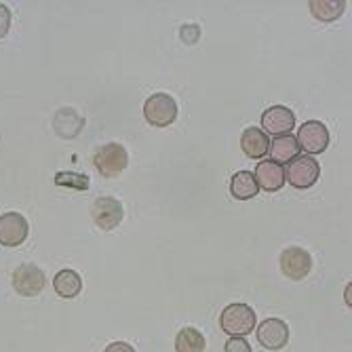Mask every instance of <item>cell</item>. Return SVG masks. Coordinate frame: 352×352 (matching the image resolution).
Here are the masks:
<instances>
[{
  "label": "cell",
  "mask_w": 352,
  "mask_h": 352,
  "mask_svg": "<svg viewBox=\"0 0 352 352\" xmlns=\"http://www.w3.org/2000/svg\"><path fill=\"white\" fill-rule=\"evenodd\" d=\"M258 318H255V310L247 304H230L221 310L219 316V327L223 333L232 338H245L251 331H255Z\"/></svg>",
  "instance_id": "cell-1"
},
{
  "label": "cell",
  "mask_w": 352,
  "mask_h": 352,
  "mask_svg": "<svg viewBox=\"0 0 352 352\" xmlns=\"http://www.w3.org/2000/svg\"><path fill=\"white\" fill-rule=\"evenodd\" d=\"M93 163H95V169L104 177H116L126 169V165H129V154H126L124 146L110 142L98 148V152L93 156Z\"/></svg>",
  "instance_id": "cell-2"
},
{
  "label": "cell",
  "mask_w": 352,
  "mask_h": 352,
  "mask_svg": "<svg viewBox=\"0 0 352 352\" xmlns=\"http://www.w3.org/2000/svg\"><path fill=\"white\" fill-rule=\"evenodd\" d=\"M321 175V165L312 156H296L292 163H287L285 169V182H289L298 190H306L314 186Z\"/></svg>",
  "instance_id": "cell-3"
},
{
  "label": "cell",
  "mask_w": 352,
  "mask_h": 352,
  "mask_svg": "<svg viewBox=\"0 0 352 352\" xmlns=\"http://www.w3.org/2000/svg\"><path fill=\"white\" fill-rule=\"evenodd\" d=\"M144 116L154 126H169L177 118V104L167 93H154L144 104Z\"/></svg>",
  "instance_id": "cell-4"
},
{
  "label": "cell",
  "mask_w": 352,
  "mask_h": 352,
  "mask_svg": "<svg viewBox=\"0 0 352 352\" xmlns=\"http://www.w3.org/2000/svg\"><path fill=\"white\" fill-rule=\"evenodd\" d=\"M296 140L306 154H323L329 146V131L321 120H308L300 126Z\"/></svg>",
  "instance_id": "cell-5"
},
{
  "label": "cell",
  "mask_w": 352,
  "mask_h": 352,
  "mask_svg": "<svg viewBox=\"0 0 352 352\" xmlns=\"http://www.w3.org/2000/svg\"><path fill=\"white\" fill-rule=\"evenodd\" d=\"M45 272L36 264H23L13 272V289L23 298H34L45 289Z\"/></svg>",
  "instance_id": "cell-6"
},
{
  "label": "cell",
  "mask_w": 352,
  "mask_h": 352,
  "mask_svg": "<svg viewBox=\"0 0 352 352\" xmlns=\"http://www.w3.org/2000/svg\"><path fill=\"white\" fill-rule=\"evenodd\" d=\"M280 270L287 278L302 280L312 270V258L310 253L302 247H287L280 253Z\"/></svg>",
  "instance_id": "cell-7"
},
{
  "label": "cell",
  "mask_w": 352,
  "mask_h": 352,
  "mask_svg": "<svg viewBox=\"0 0 352 352\" xmlns=\"http://www.w3.org/2000/svg\"><path fill=\"white\" fill-rule=\"evenodd\" d=\"M28 219L21 213L9 211L0 215V245L5 247H19L28 239Z\"/></svg>",
  "instance_id": "cell-8"
},
{
  "label": "cell",
  "mask_w": 352,
  "mask_h": 352,
  "mask_svg": "<svg viewBox=\"0 0 352 352\" xmlns=\"http://www.w3.org/2000/svg\"><path fill=\"white\" fill-rule=\"evenodd\" d=\"M262 131L270 135H289L296 126V114L287 106H270L262 114Z\"/></svg>",
  "instance_id": "cell-9"
},
{
  "label": "cell",
  "mask_w": 352,
  "mask_h": 352,
  "mask_svg": "<svg viewBox=\"0 0 352 352\" xmlns=\"http://www.w3.org/2000/svg\"><path fill=\"white\" fill-rule=\"evenodd\" d=\"M91 215H93V221L98 223V228L114 230L122 219V205H120V201H116L112 197H102L93 203Z\"/></svg>",
  "instance_id": "cell-10"
},
{
  "label": "cell",
  "mask_w": 352,
  "mask_h": 352,
  "mask_svg": "<svg viewBox=\"0 0 352 352\" xmlns=\"http://www.w3.org/2000/svg\"><path fill=\"white\" fill-rule=\"evenodd\" d=\"M258 342L268 350H280L289 342V325L280 318H266L258 325Z\"/></svg>",
  "instance_id": "cell-11"
},
{
  "label": "cell",
  "mask_w": 352,
  "mask_h": 352,
  "mask_svg": "<svg viewBox=\"0 0 352 352\" xmlns=\"http://www.w3.org/2000/svg\"><path fill=\"white\" fill-rule=\"evenodd\" d=\"M253 177L258 182V188L266 192H276L285 186V169L272 161H262L253 171Z\"/></svg>",
  "instance_id": "cell-12"
},
{
  "label": "cell",
  "mask_w": 352,
  "mask_h": 352,
  "mask_svg": "<svg viewBox=\"0 0 352 352\" xmlns=\"http://www.w3.org/2000/svg\"><path fill=\"white\" fill-rule=\"evenodd\" d=\"M298 154H300V146H298V140L292 133L289 135H278L268 144V156H270V161L276 163V165L292 163Z\"/></svg>",
  "instance_id": "cell-13"
},
{
  "label": "cell",
  "mask_w": 352,
  "mask_h": 352,
  "mask_svg": "<svg viewBox=\"0 0 352 352\" xmlns=\"http://www.w3.org/2000/svg\"><path fill=\"white\" fill-rule=\"evenodd\" d=\"M268 144H270L268 135L262 129H258V126H249L241 135V148L253 161H258V158L268 154Z\"/></svg>",
  "instance_id": "cell-14"
},
{
  "label": "cell",
  "mask_w": 352,
  "mask_h": 352,
  "mask_svg": "<svg viewBox=\"0 0 352 352\" xmlns=\"http://www.w3.org/2000/svg\"><path fill=\"white\" fill-rule=\"evenodd\" d=\"M53 289L59 298H66V300H72L80 294L82 289V278L76 270L72 268H63L55 274L53 278Z\"/></svg>",
  "instance_id": "cell-15"
},
{
  "label": "cell",
  "mask_w": 352,
  "mask_h": 352,
  "mask_svg": "<svg viewBox=\"0 0 352 352\" xmlns=\"http://www.w3.org/2000/svg\"><path fill=\"white\" fill-rule=\"evenodd\" d=\"M258 192H260V188H258V182H255L251 171H239V173L232 175L230 195L236 201H249V199H253L255 195H258Z\"/></svg>",
  "instance_id": "cell-16"
},
{
  "label": "cell",
  "mask_w": 352,
  "mask_h": 352,
  "mask_svg": "<svg viewBox=\"0 0 352 352\" xmlns=\"http://www.w3.org/2000/svg\"><path fill=\"white\" fill-rule=\"evenodd\" d=\"M205 348H207V340L195 327H184L175 336V350L177 352H205Z\"/></svg>",
  "instance_id": "cell-17"
},
{
  "label": "cell",
  "mask_w": 352,
  "mask_h": 352,
  "mask_svg": "<svg viewBox=\"0 0 352 352\" xmlns=\"http://www.w3.org/2000/svg\"><path fill=\"white\" fill-rule=\"evenodd\" d=\"M310 13L323 23H331L342 17L346 3H336V0H310Z\"/></svg>",
  "instance_id": "cell-18"
},
{
  "label": "cell",
  "mask_w": 352,
  "mask_h": 352,
  "mask_svg": "<svg viewBox=\"0 0 352 352\" xmlns=\"http://www.w3.org/2000/svg\"><path fill=\"white\" fill-rule=\"evenodd\" d=\"M55 184L61 186V188H70V190H87L89 188V177L85 173L59 171L55 175Z\"/></svg>",
  "instance_id": "cell-19"
},
{
  "label": "cell",
  "mask_w": 352,
  "mask_h": 352,
  "mask_svg": "<svg viewBox=\"0 0 352 352\" xmlns=\"http://www.w3.org/2000/svg\"><path fill=\"white\" fill-rule=\"evenodd\" d=\"M223 350L226 352H251V346L245 338H230L226 342V346H223Z\"/></svg>",
  "instance_id": "cell-20"
},
{
  "label": "cell",
  "mask_w": 352,
  "mask_h": 352,
  "mask_svg": "<svg viewBox=\"0 0 352 352\" xmlns=\"http://www.w3.org/2000/svg\"><path fill=\"white\" fill-rule=\"evenodd\" d=\"M9 28H11V11H9L7 5L0 3V38L7 36Z\"/></svg>",
  "instance_id": "cell-21"
},
{
  "label": "cell",
  "mask_w": 352,
  "mask_h": 352,
  "mask_svg": "<svg viewBox=\"0 0 352 352\" xmlns=\"http://www.w3.org/2000/svg\"><path fill=\"white\" fill-rule=\"evenodd\" d=\"M104 352H135V348L131 344H126V342H112L106 346Z\"/></svg>",
  "instance_id": "cell-22"
}]
</instances>
